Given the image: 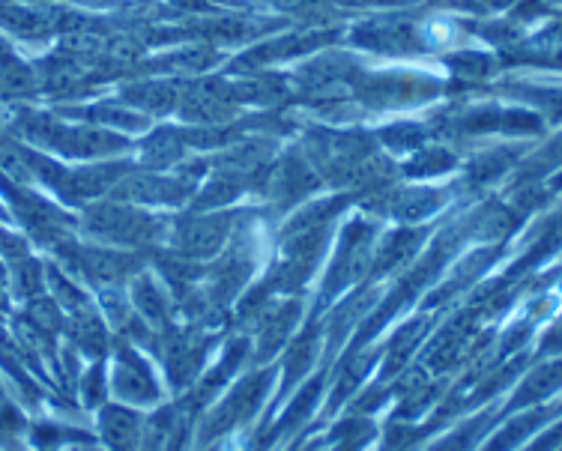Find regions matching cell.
I'll return each instance as SVG.
<instances>
[{"label":"cell","mask_w":562,"mask_h":451,"mask_svg":"<svg viewBox=\"0 0 562 451\" xmlns=\"http://www.w3.org/2000/svg\"><path fill=\"white\" fill-rule=\"evenodd\" d=\"M562 388V362H548V365L536 368L524 383H520L518 395L512 398L508 409L536 407L544 398H551Z\"/></svg>","instance_id":"1"},{"label":"cell","mask_w":562,"mask_h":451,"mask_svg":"<svg viewBox=\"0 0 562 451\" xmlns=\"http://www.w3.org/2000/svg\"><path fill=\"white\" fill-rule=\"evenodd\" d=\"M102 437L111 446V451H135L140 440L138 413L123 407H109L102 413Z\"/></svg>","instance_id":"2"},{"label":"cell","mask_w":562,"mask_h":451,"mask_svg":"<svg viewBox=\"0 0 562 451\" xmlns=\"http://www.w3.org/2000/svg\"><path fill=\"white\" fill-rule=\"evenodd\" d=\"M491 425V416H479V419L467 421L464 428L454 430L452 437H446L443 442H437L431 451H470L479 442V437L485 433Z\"/></svg>","instance_id":"3"}]
</instances>
